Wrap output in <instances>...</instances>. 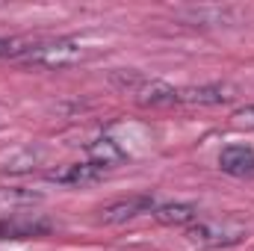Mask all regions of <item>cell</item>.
<instances>
[{"instance_id":"cell-1","label":"cell","mask_w":254,"mask_h":251,"mask_svg":"<svg viewBox=\"0 0 254 251\" xmlns=\"http://www.w3.org/2000/svg\"><path fill=\"white\" fill-rule=\"evenodd\" d=\"M86 60V48L74 39H48V42H33V48L21 57L24 65L33 68H68Z\"/></svg>"},{"instance_id":"cell-2","label":"cell","mask_w":254,"mask_h":251,"mask_svg":"<svg viewBox=\"0 0 254 251\" xmlns=\"http://www.w3.org/2000/svg\"><path fill=\"white\" fill-rule=\"evenodd\" d=\"M187 240L201 249H228L246 240V225L237 222H195L187 228Z\"/></svg>"},{"instance_id":"cell-3","label":"cell","mask_w":254,"mask_h":251,"mask_svg":"<svg viewBox=\"0 0 254 251\" xmlns=\"http://www.w3.org/2000/svg\"><path fill=\"white\" fill-rule=\"evenodd\" d=\"M154 207H157V201H154L151 195L119 198V201H110L107 207H101L98 222H104V225H125V222H133V219L142 216V213H151Z\"/></svg>"},{"instance_id":"cell-4","label":"cell","mask_w":254,"mask_h":251,"mask_svg":"<svg viewBox=\"0 0 254 251\" xmlns=\"http://www.w3.org/2000/svg\"><path fill=\"white\" fill-rule=\"evenodd\" d=\"M234 98H237V89L231 83H204V86L178 89V104H190V107H219Z\"/></svg>"},{"instance_id":"cell-5","label":"cell","mask_w":254,"mask_h":251,"mask_svg":"<svg viewBox=\"0 0 254 251\" xmlns=\"http://www.w3.org/2000/svg\"><path fill=\"white\" fill-rule=\"evenodd\" d=\"M219 169L231 178H254V148L252 145H225L219 151Z\"/></svg>"},{"instance_id":"cell-6","label":"cell","mask_w":254,"mask_h":251,"mask_svg":"<svg viewBox=\"0 0 254 251\" xmlns=\"http://www.w3.org/2000/svg\"><path fill=\"white\" fill-rule=\"evenodd\" d=\"M51 228L54 225L39 216H9L0 219V240H30V237L51 234Z\"/></svg>"},{"instance_id":"cell-7","label":"cell","mask_w":254,"mask_h":251,"mask_svg":"<svg viewBox=\"0 0 254 251\" xmlns=\"http://www.w3.org/2000/svg\"><path fill=\"white\" fill-rule=\"evenodd\" d=\"M139 107H175L178 104V89L169 86L166 80H142L133 92Z\"/></svg>"},{"instance_id":"cell-8","label":"cell","mask_w":254,"mask_h":251,"mask_svg":"<svg viewBox=\"0 0 254 251\" xmlns=\"http://www.w3.org/2000/svg\"><path fill=\"white\" fill-rule=\"evenodd\" d=\"M151 216L169 228H190L198 222V207L187 204V201H169V204H157L151 210Z\"/></svg>"},{"instance_id":"cell-9","label":"cell","mask_w":254,"mask_h":251,"mask_svg":"<svg viewBox=\"0 0 254 251\" xmlns=\"http://www.w3.org/2000/svg\"><path fill=\"white\" fill-rule=\"evenodd\" d=\"M101 178H104V169L89 163V160L86 163H71V166H65V169L51 175V181L63 184V187H86V184H95Z\"/></svg>"},{"instance_id":"cell-10","label":"cell","mask_w":254,"mask_h":251,"mask_svg":"<svg viewBox=\"0 0 254 251\" xmlns=\"http://www.w3.org/2000/svg\"><path fill=\"white\" fill-rule=\"evenodd\" d=\"M127 160V151L113 139V136H104V139H98V142H92L89 145V163H95V166H101L104 172L107 169H116V166H122Z\"/></svg>"},{"instance_id":"cell-11","label":"cell","mask_w":254,"mask_h":251,"mask_svg":"<svg viewBox=\"0 0 254 251\" xmlns=\"http://www.w3.org/2000/svg\"><path fill=\"white\" fill-rule=\"evenodd\" d=\"M39 163H42V151L30 145V148H18V151H12V154L0 163V172H9V175H24V172H33Z\"/></svg>"},{"instance_id":"cell-12","label":"cell","mask_w":254,"mask_h":251,"mask_svg":"<svg viewBox=\"0 0 254 251\" xmlns=\"http://www.w3.org/2000/svg\"><path fill=\"white\" fill-rule=\"evenodd\" d=\"M181 18H187L192 21L195 27L201 24V27H216V24H231L234 21V15H231V9H207V6H201V9H187V12H181Z\"/></svg>"},{"instance_id":"cell-13","label":"cell","mask_w":254,"mask_h":251,"mask_svg":"<svg viewBox=\"0 0 254 251\" xmlns=\"http://www.w3.org/2000/svg\"><path fill=\"white\" fill-rule=\"evenodd\" d=\"M30 48H33V42H27V39L0 36V60H21Z\"/></svg>"},{"instance_id":"cell-14","label":"cell","mask_w":254,"mask_h":251,"mask_svg":"<svg viewBox=\"0 0 254 251\" xmlns=\"http://www.w3.org/2000/svg\"><path fill=\"white\" fill-rule=\"evenodd\" d=\"M39 201L36 192H27V189H0V207H24V204H33Z\"/></svg>"},{"instance_id":"cell-15","label":"cell","mask_w":254,"mask_h":251,"mask_svg":"<svg viewBox=\"0 0 254 251\" xmlns=\"http://www.w3.org/2000/svg\"><path fill=\"white\" fill-rule=\"evenodd\" d=\"M231 125L237 130H254V104H246L231 113Z\"/></svg>"}]
</instances>
